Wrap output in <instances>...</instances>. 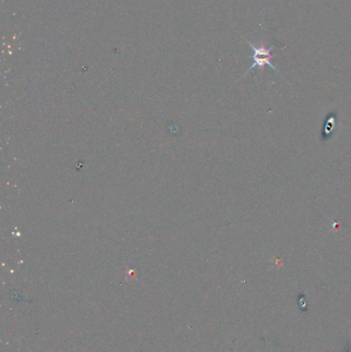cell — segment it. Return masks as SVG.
<instances>
[{
    "mask_svg": "<svg viewBox=\"0 0 351 352\" xmlns=\"http://www.w3.org/2000/svg\"><path fill=\"white\" fill-rule=\"evenodd\" d=\"M246 42L249 45V47L251 48L253 55H252V64L249 66V68L245 71V74L250 72L251 70H253L255 67L262 69L265 66H269L271 67L274 71H278L277 68L272 64L271 60L273 59V57H275L274 54H272L273 48H268L264 42H259L257 45L250 42L249 40H246Z\"/></svg>",
    "mask_w": 351,
    "mask_h": 352,
    "instance_id": "cell-1",
    "label": "cell"
},
{
    "mask_svg": "<svg viewBox=\"0 0 351 352\" xmlns=\"http://www.w3.org/2000/svg\"><path fill=\"white\" fill-rule=\"evenodd\" d=\"M336 124H337L336 115L332 114V115L327 118V120L325 121V123H324V128H323V132H322V137H323V139H324V138L327 139V138L331 136L333 130H334L335 127H336Z\"/></svg>",
    "mask_w": 351,
    "mask_h": 352,
    "instance_id": "cell-2",
    "label": "cell"
}]
</instances>
